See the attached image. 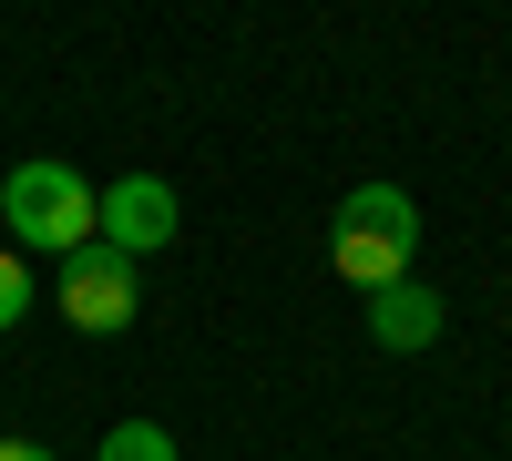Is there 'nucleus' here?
I'll return each instance as SVG.
<instances>
[{
    "label": "nucleus",
    "instance_id": "obj_1",
    "mask_svg": "<svg viewBox=\"0 0 512 461\" xmlns=\"http://www.w3.org/2000/svg\"><path fill=\"white\" fill-rule=\"evenodd\" d=\"M410 246H420V205L400 185H349V195H338L328 267L349 277V287H400L410 277Z\"/></svg>",
    "mask_w": 512,
    "mask_h": 461
},
{
    "label": "nucleus",
    "instance_id": "obj_2",
    "mask_svg": "<svg viewBox=\"0 0 512 461\" xmlns=\"http://www.w3.org/2000/svg\"><path fill=\"white\" fill-rule=\"evenodd\" d=\"M93 205H103V185H82V164H52V154H31V164L0 175V226L21 246H52V257H82V246H93Z\"/></svg>",
    "mask_w": 512,
    "mask_h": 461
},
{
    "label": "nucleus",
    "instance_id": "obj_3",
    "mask_svg": "<svg viewBox=\"0 0 512 461\" xmlns=\"http://www.w3.org/2000/svg\"><path fill=\"white\" fill-rule=\"evenodd\" d=\"M52 298H62V318L82 328V339H123V328H134V308H144V267H134V257H113V246L93 236L82 257H62Z\"/></svg>",
    "mask_w": 512,
    "mask_h": 461
},
{
    "label": "nucleus",
    "instance_id": "obj_4",
    "mask_svg": "<svg viewBox=\"0 0 512 461\" xmlns=\"http://www.w3.org/2000/svg\"><path fill=\"white\" fill-rule=\"evenodd\" d=\"M175 226H185V205H175V185L164 175H123V185H103V205H93V236L113 246V257H154V246H175Z\"/></svg>",
    "mask_w": 512,
    "mask_h": 461
},
{
    "label": "nucleus",
    "instance_id": "obj_5",
    "mask_svg": "<svg viewBox=\"0 0 512 461\" xmlns=\"http://www.w3.org/2000/svg\"><path fill=\"white\" fill-rule=\"evenodd\" d=\"M369 339L390 349V359L431 349V339H441V298H431L420 277H400V287H369Z\"/></svg>",
    "mask_w": 512,
    "mask_h": 461
},
{
    "label": "nucleus",
    "instance_id": "obj_6",
    "mask_svg": "<svg viewBox=\"0 0 512 461\" xmlns=\"http://www.w3.org/2000/svg\"><path fill=\"white\" fill-rule=\"evenodd\" d=\"M93 461H185V451H175V431H164V421H113Z\"/></svg>",
    "mask_w": 512,
    "mask_h": 461
},
{
    "label": "nucleus",
    "instance_id": "obj_7",
    "mask_svg": "<svg viewBox=\"0 0 512 461\" xmlns=\"http://www.w3.org/2000/svg\"><path fill=\"white\" fill-rule=\"evenodd\" d=\"M21 318H31V267L0 246V328H21Z\"/></svg>",
    "mask_w": 512,
    "mask_h": 461
},
{
    "label": "nucleus",
    "instance_id": "obj_8",
    "mask_svg": "<svg viewBox=\"0 0 512 461\" xmlns=\"http://www.w3.org/2000/svg\"><path fill=\"white\" fill-rule=\"evenodd\" d=\"M0 461H62V451H41V441H0Z\"/></svg>",
    "mask_w": 512,
    "mask_h": 461
}]
</instances>
